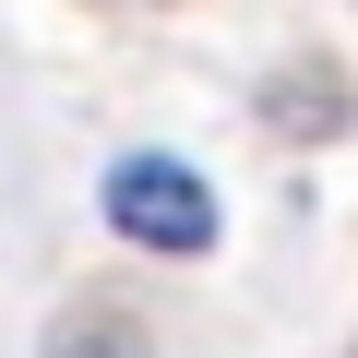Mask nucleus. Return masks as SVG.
Masks as SVG:
<instances>
[{
    "label": "nucleus",
    "mask_w": 358,
    "mask_h": 358,
    "mask_svg": "<svg viewBox=\"0 0 358 358\" xmlns=\"http://www.w3.org/2000/svg\"><path fill=\"white\" fill-rule=\"evenodd\" d=\"M96 203H108L120 239H143V251H167V263L215 251V192H203V167H179V155H120Z\"/></svg>",
    "instance_id": "obj_1"
},
{
    "label": "nucleus",
    "mask_w": 358,
    "mask_h": 358,
    "mask_svg": "<svg viewBox=\"0 0 358 358\" xmlns=\"http://www.w3.org/2000/svg\"><path fill=\"white\" fill-rule=\"evenodd\" d=\"M60 358H143L131 334H108V322H84V334H60Z\"/></svg>",
    "instance_id": "obj_2"
}]
</instances>
